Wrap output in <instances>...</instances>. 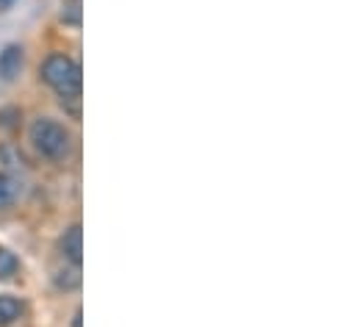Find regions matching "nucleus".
Listing matches in <instances>:
<instances>
[{
  "mask_svg": "<svg viewBox=\"0 0 358 327\" xmlns=\"http://www.w3.org/2000/svg\"><path fill=\"white\" fill-rule=\"evenodd\" d=\"M42 81L48 83L59 97L62 106H70V111L78 117L81 106V67L67 53H50L42 64Z\"/></svg>",
  "mask_w": 358,
  "mask_h": 327,
  "instance_id": "nucleus-1",
  "label": "nucleus"
},
{
  "mask_svg": "<svg viewBox=\"0 0 358 327\" xmlns=\"http://www.w3.org/2000/svg\"><path fill=\"white\" fill-rule=\"evenodd\" d=\"M3 3H8V0H0V6H3Z\"/></svg>",
  "mask_w": 358,
  "mask_h": 327,
  "instance_id": "nucleus-9",
  "label": "nucleus"
},
{
  "mask_svg": "<svg viewBox=\"0 0 358 327\" xmlns=\"http://www.w3.org/2000/svg\"><path fill=\"white\" fill-rule=\"evenodd\" d=\"M20 317H22V303H20L17 297L0 294V327L14 325Z\"/></svg>",
  "mask_w": 358,
  "mask_h": 327,
  "instance_id": "nucleus-5",
  "label": "nucleus"
},
{
  "mask_svg": "<svg viewBox=\"0 0 358 327\" xmlns=\"http://www.w3.org/2000/svg\"><path fill=\"white\" fill-rule=\"evenodd\" d=\"M17 269H20V261H17V255L0 247V280L11 277V275H14Z\"/></svg>",
  "mask_w": 358,
  "mask_h": 327,
  "instance_id": "nucleus-7",
  "label": "nucleus"
},
{
  "mask_svg": "<svg viewBox=\"0 0 358 327\" xmlns=\"http://www.w3.org/2000/svg\"><path fill=\"white\" fill-rule=\"evenodd\" d=\"M17 197H20V183H17V177L0 172V208H8Z\"/></svg>",
  "mask_w": 358,
  "mask_h": 327,
  "instance_id": "nucleus-6",
  "label": "nucleus"
},
{
  "mask_svg": "<svg viewBox=\"0 0 358 327\" xmlns=\"http://www.w3.org/2000/svg\"><path fill=\"white\" fill-rule=\"evenodd\" d=\"M31 145L48 161H64L70 156V150H73V136L62 122L42 117V119H36L31 125Z\"/></svg>",
  "mask_w": 358,
  "mask_h": 327,
  "instance_id": "nucleus-2",
  "label": "nucleus"
},
{
  "mask_svg": "<svg viewBox=\"0 0 358 327\" xmlns=\"http://www.w3.org/2000/svg\"><path fill=\"white\" fill-rule=\"evenodd\" d=\"M59 247H62V255L73 266H81V261H84V233H81V225H73L70 231H64Z\"/></svg>",
  "mask_w": 358,
  "mask_h": 327,
  "instance_id": "nucleus-3",
  "label": "nucleus"
},
{
  "mask_svg": "<svg viewBox=\"0 0 358 327\" xmlns=\"http://www.w3.org/2000/svg\"><path fill=\"white\" fill-rule=\"evenodd\" d=\"M20 70H22V50L17 45L3 48V53H0V78L11 81V78L20 75Z\"/></svg>",
  "mask_w": 358,
  "mask_h": 327,
  "instance_id": "nucleus-4",
  "label": "nucleus"
},
{
  "mask_svg": "<svg viewBox=\"0 0 358 327\" xmlns=\"http://www.w3.org/2000/svg\"><path fill=\"white\" fill-rule=\"evenodd\" d=\"M81 322H84V314H81V311H76V317H73V327H81Z\"/></svg>",
  "mask_w": 358,
  "mask_h": 327,
  "instance_id": "nucleus-8",
  "label": "nucleus"
}]
</instances>
